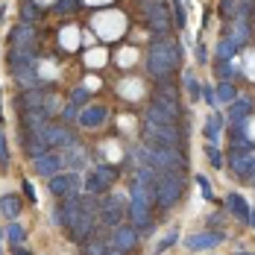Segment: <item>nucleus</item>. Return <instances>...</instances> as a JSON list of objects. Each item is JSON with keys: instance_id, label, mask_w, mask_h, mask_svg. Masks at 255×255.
Masks as SVG:
<instances>
[{"instance_id": "nucleus-1", "label": "nucleus", "mask_w": 255, "mask_h": 255, "mask_svg": "<svg viewBox=\"0 0 255 255\" xmlns=\"http://www.w3.org/2000/svg\"><path fill=\"white\" fill-rule=\"evenodd\" d=\"M59 211H62V214H59V223L68 229L71 241L85 244L88 238H94L97 217H100V203H97L94 194H77V197H68Z\"/></svg>"}, {"instance_id": "nucleus-2", "label": "nucleus", "mask_w": 255, "mask_h": 255, "mask_svg": "<svg viewBox=\"0 0 255 255\" xmlns=\"http://www.w3.org/2000/svg\"><path fill=\"white\" fill-rule=\"evenodd\" d=\"M179 59H182V50L170 35L161 41H153L147 47V74L158 82H170L179 71Z\"/></svg>"}, {"instance_id": "nucleus-3", "label": "nucleus", "mask_w": 255, "mask_h": 255, "mask_svg": "<svg viewBox=\"0 0 255 255\" xmlns=\"http://www.w3.org/2000/svg\"><path fill=\"white\" fill-rule=\"evenodd\" d=\"M153 205H155V182H141L135 179L132 185V200H129V220L138 229H150L153 226Z\"/></svg>"}, {"instance_id": "nucleus-4", "label": "nucleus", "mask_w": 255, "mask_h": 255, "mask_svg": "<svg viewBox=\"0 0 255 255\" xmlns=\"http://www.w3.org/2000/svg\"><path fill=\"white\" fill-rule=\"evenodd\" d=\"M185 132L182 124H153V121H144V141L147 147H164V150H179L182 141H185Z\"/></svg>"}, {"instance_id": "nucleus-5", "label": "nucleus", "mask_w": 255, "mask_h": 255, "mask_svg": "<svg viewBox=\"0 0 255 255\" xmlns=\"http://www.w3.org/2000/svg\"><path fill=\"white\" fill-rule=\"evenodd\" d=\"M141 12H144V21L150 26V32L167 38L170 29H173V18H170V6L164 0H141Z\"/></svg>"}, {"instance_id": "nucleus-6", "label": "nucleus", "mask_w": 255, "mask_h": 255, "mask_svg": "<svg viewBox=\"0 0 255 255\" xmlns=\"http://www.w3.org/2000/svg\"><path fill=\"white\" fill-rule=\"evenodd\" d=\"M182 188H185L182 173H158L155 176V205L173 208L182 200Z\"/></svg>"}, {"instance_id": "nucleus-7", "label": "nucleus", "mask_w": 255, "mask_h": 255, "mask_svg": "<svg viewBox=\"0 0 255 255\" xmlns=\"http://www.w3.org/2000/svg\"><path fill=\"white\" fill-rule=\"evenodd\" d=\"M144 164L155 167L158 173H182L185 170V155L179 150H164V147H147Z\"/></svg>"}, {"instance_id": "nucleus-8", "label": "nucleus", "mask_w": 255, "mask_h": 255, "mask_svg": "<svg viewBox=\"0 0 255 255\" xmlns=\"http://www.w3.org/2000/svg\"><path fill=\"white\" fill-rule=\"evenodd\" d=\"M118 182V167L112 164H97L91 167V173L85 176V194H109V188H115Z\"/></svg>"}, {"instance_id": "nucleus-9", "label": "nucleus", "mask_w": 255, "mask_h": 255, "mask_svg": "<svg viewBox=\"0 0 255 255\" xmlns=\"http://www.w3.org/2000/svg\"><path fill=\"white\" fill-rule=\"evenodd\" d=\"M127 208L129 205L124 203L121 197H115V194H103V200H100V223H103V229H115V226H121Z\"/></svg>"}, {"instance_id": "nucleus-10", "label": "nucleus", "mask_w": 255, "mask_h": 255, "mask_svg": "<svg viewBox=\"0 0 255 255\" xmlns=\"http://www.w3.org/2000/svg\"><path fill=\"white\" fill-rule=\"evenodd\" d=\"M150 103L158 106L161 112H167L170 118H176V121L182 118V109H179V91H176V85H173V82H158Z\"/></svg>"}, {"instance_id": "nucleus-11", "label": "nucleus", "mask_w": 255, "mask_h": 255, "mask_svg": "<svg viewBox=\"0 0 255 255\" xmlns=\"http://www.w3.org/2000/svg\"><path fill=\"white\" fill-rule=\"evenodd\" d=\"M53 103H56V94H44L38 88H26L24 94H18V109L21 112H53Z\"/></svg>"}, {"instance_id": "nucleus-12", "label": "nucleus", "mask_w": 255, "mask_h": 255, "mask_svg": "<svg viewBox=\"0 0 255 255\" xmlns=\"http://www.w3.org/2000/svg\"><path fill=\"white\" fill-rule=\"evenodd\" d=\"M44 138H47V144L56 147V150H71V147H77V135L68 129V124H47Z\"/></svg>"}, {"instance_id": "nucleus-13", "label": "nucleus", "mask_w": 255, "mask_h": 255, "mask_svg": "<svg viewBox=\"0 0 255 255\" xmlns=\"http://www.w3.org/2000/svg\"><path fill=\"white\" fill-rule=\"evenodd\" d=\"M62 164H65V155L53 153V150H47V153H41V155L32 158V170H35V176H44V179L62 173Z\"/></svg>"}, {"instance_id": "nucleus-14", "label": "nucleus", "mask_w": 255, "mask_h": 255, "mask_svg": "<svg viewBox=\"0 0 255 255\" xmlns=\"http://www.w3.org/2000/svg\"><path fill=\"white\" fill-rule=\"evenodd\" d=\"M50 194L59 200H68V197H77L79 194V179L74 173H56L50 176Z\"/></svg>"}, {"instance_id": "nucleus-15", "label": "nucleus", "mask_w": 255, "mask_h": 255, "mask_svg": "<svg viewBox=\"0 0 255 255\" xmlns=\"http://www.w3.org/2000/svg\"><path fill=\"white\" fill-rule=\"evenodd\" d=\"M229 164H232V170H235L241 179H253V173H255L253 150H232L229 153Z\"/></svg>"}, {"instance_id": "nucleus-16", "label": "nucleus", "mask_w": 255, "mask_h": 255, "mask_svg": "<svg viewBox=\"0 0 255 255\" xmlns=\"http://www.w3.org/2000/svg\"><path fill=\"white\" fill-rule=\"evenodd\" d=\"M115 235H112V247L115 250H124V253H129V250H135L138 247V241H141V235H138V226H115Z\"/></svg>"}, {"instance_id": "nucleus-17", "label": "nucleus", "mask_w": 255, "mask_h": 255, "mask_svg": "<svg viewBox=\"0 0 255 255\" xmlns=\"http://www.w3.org/2000/svg\"><path fill=\"white\" fill-rule=\"evenodd\" d=\"M223 244V232H200V235H191L185 238V247L194 250V253H203V250H214Z\"/></svg>"}, {"instance_id": "nucleus-18", "label": "nucleus", "mask_w": 255, "mask_h": 255, "mask_svg": "<svg viewBox=\"0 0 255 255\" xmlns=\"http://www.w3.org/2000/svg\"><path fill=\"white\" fill-rule=\"evenodd\" d=\"M79 127L82 129H100L106 121H109V109L106 106H85L82 112H79Z\"/></svg>"}, {"instance_id": "nucleus-19", "label": "nucleus", "mask_w": 255, "mask_h": 255, "mask_svg": "<svg viewBox=\"0 0 255 255\" xmlns=\"http://www.w3.org/2000/svg\"><path fill=\"white\" fill-rule=\"evenodd\" d=\"M35 56L38 50H29V47H9V71L18 74L24 68H35Z\"/></svg>"}, {"instance_id": "nucleus-20", "label": "nucleus", "mask_w": 255, "mask_h": 255, "mask_svg": "<svg viewBox=\"0 0 255 255\" xmlns=\"http://www.w3.org/2000/svg\"><path fill=\"white\" fill-rule=\"evenodd\" d=\"M12 47H29V50H38V35H35V26L21 21V24L12 29Z\"/></svg>"}, {"instance_id": "nucleus-21", "label": "nucleus", "mask_w": 255, "mask_h": 255, "mask_svg": "<svg viewBox=\"0 0 255 255\" xmlns=\"http://www.w3.org/2000/svg\"><path fill=\"white\" fill-rule=\"evenodd\" d=\"M226 208L232 211V217H238V220L250 223V203H247L241 194H229V197H226Z\"/></svg>"}, {"instance_id": "nucleus-22", "label": "nucleus", "mask_w": 255, "mask_h": 255, "mask_svg": "<svg viewBox=\"0 0 255 255\" xmlns=\"http://www.w3.org/2000/svg\"><path fill=\"white\" fill-rule=\"evenodd\" d=\"M21 211H24V203H21L18 194H3V197H0V214H3V217L15 220Z\"/></svg>"}, {"instance_id": "nucleus-23", "label": "nucleus", "mask_w": 255, "mask_h": 255, "mask_svg": "<svg viewBox=\"0 0 255 255\" xmlns=\"http://www.w3.org/2000/svg\"><path fill=\"white\" fill-rule=\"evenodd\" d=\"M250 109H253V103H250V100H235V103H229V121H232V124H247Z\"/></svg>"}, {"instance_id": "nucleus-24", "label": "nucleus", "mask_w": 255, "mask_h": 255, "mask_svg": "<svg viewBox=\"0 0 255 255\" xmlns=\"http://www.w3.org/2000/svg\"><path fill=\"white\" fill-rule=\"evenodd\" d=\"M232 150H253L247 138V124H232Z\"/></svg>"}, {"instance_id": "nucleus-25", "label": "nucleus", "mask_w": 255, "mask_h": 255, "mask_svg": "<svg viewBox=\"0 0 255 255\" xmlns=\"http://www.w3.org/2000/svg\"><path fill=\"white\" fill-rule=\"evenodd\" d=\"M229 35H232V41L238 44V47H244L247 41H250V24L244 21V18H238L235 24H232V29H229Z\"/></svg>"}, {"instance_id": "nucleus-26", "label": "nucleus", "mask_w": 255, "mask_h": 255, "mask_svg": "<svg viewBox=\"0 0 255 255\" xmlns=\"http://www.w3.org/2000/svg\"><path fill=\"white\" fill-rule=\"evenodd\" d=\"M85 161H88V155L82 147H71V150H65V164H71V170H82L85 167Z\"/></svg>"}, {"instance_id": "nucleus-27", "label": "nucleus", "mask_w": 255, "mask_h": 255, "mask_svg": "<svg viewBox=\"0 0 255 255\" xmlns=\"http://www.w3.org/2000/svg\"><path fill=\"white\" fill-rule=\"evenodd\" d=\"M82 255H109V247H106V238L103 235H94L82 244Z\"/></svg>"}, {"instance_id": "nucleus-28", "label": "nucleus", "mask_w": 255, "mask_h": 255, "mask_svg": "<svg viewBox=\"0 0 255 255\" xmlns=\"http://www.w3.org/2000/svg\"><path fill=\"white\" fill-rule=\"evenodd\" d=\"M220 129H223V115H211L208 121H205V138L211 141V144H217L220 141Z\"/></svg>"}, {"instance_id": "nucleus-29", "label": "nucleus", "mask_w": 255, "mask_h": 255, "mask_svg": "<svg viewBox=\"0 0 255 255\" xmlns=\"http://www.w3.org/2000/svg\"><path fill=\"white\" fill-rule=\"evenodd\" d=\"M214 91H217V103H235L238 100V91H235V85H232L229 79H223Z\"/></svg>"}, {"instance_id": "nucleus-30", "label": "nucleus", "mask_w": 255, "mask_h": 255, "mask_svg": "<svg viewBox=\"0 0 255 255\" xmlns=\"http://www.w3.org/2000/svg\"><path fill=\"white\" fill-rule=\"evenodd\" d=\"M238 50H241V47H238L232 38H223V41L217 44V62H229V59H232Z\"/></svg>"}, {"instance_id": "nucleus-31", "label": "nucleus", "mask_w": 255, "mask_h": 255, "mask_svg": "<svg viewBox=\"0 0 255 255\" xmlns=\"http://www.w3.org/2000/svg\"><path fill=\"white\" fill-rule=\"evenodd\" d=\"M18 85H24V88H32L35 82H38V74H35V68H24V71H18V74H12Z\"/></svg>"}, {"instance_id": "nucleus-32", "label": "nucleus", "mask_w": 255, "mask_h": 255, "mask_svg": "<svg viewBox=\"0 0 255 255\" xmlns=\"http://www.w3.org/2000/svg\"><path fill=\"white\" fill-rule=\"evenodd\" d=\"M6 238H9V244H12V247H21V244H24V238H26V232H24L21 223H15V220H12V226L6 229Z\"/></svg>"}, {"instance_id": "nucleus-33", "label": "nucleus", "mask_w": 255, "mask_h": 255, "mask_svg": "<svg viewBox=\"0 0 255 255\" xmlns=\"http://www.w3.org/2000/svg\"><path fill=\"white\" fill-rule=\"evenodd\" d=\"M173 24H176L179 29H185V24H188V12H185L182 0H173Z\"/></svg>"}, {"instance_id": "nucleus-34", "label": "nucleus", "mask_w": 255, "mask_h": 255, "mask_svg": "<svg viewBox=\"0 0 255 255\" xmlns=\"http://www.w3.org/2000/svg\"><path fill=\"white\" fill-rule=\"evenodd\" d=\"M21 15H24V21H26V24H35L41 12L35 9V3H32V0H24V9H21Z\"/></svg>"}, {"instance_id": "nucleus-35", "label": "nucleus", "mask_w": 255, "mask_h": 255, "mask_svg": "<svg viewBox=\"0 0 255 255\" xmlns=\"http://www.w3.org/2000/svg\"><path fill=\"white\" fill-rule=\"evenodd\" d=\"M220 15L229 21V18H235L238 15V0H220Z\"/></svg>"}, {"instance_id": "nucleus-36", "label": "nucleus", "mask_w": 255, "mask_h": 255, "mask_svg": "<svg viewBox=\"0 0 255 255\" xmlns=\"http://www.w3.org/2000/svg\"><path fill=\"white\" fill-rule=\"evenodd\" d=\"M88 97H91V94H88V91H85L82 85L71 91V103H74V106H85V103H88Z\"/></svg>"}, {"instance_id": "nucleus-37", "label": "nucleus", "mask_w": 255, "mask_h": 255, "mask_svg": "<svg viewBox=\"0 0 255 255\" xmlns=\"http://www.w3.org/2000/svg\"><path fill=\"white\" fill-rule=\"evenodd\" d=\"M77 118H79L77 106H74V103H68V106H65V109H62V124H74V121H77Z\"/></svg>"}, {"instance_id": "nucleus-38", "label": "nucleus", "mask_w": 255, "mask_h": 255, "mask_svg": "<svg viewBox=\"0 0 255 255\" xmlns=\"http://www.w3.org/2000/svg\"><path fill=\"white\" fill-rule=\"evenodd\" d=\"M53 9H56V12H62V15H65V12H77V9H79V0H59Z\"/></svg>"}, {"instance_id": "nucleus-39", "label": "nucleus", "mask_w": 255, "mask_h": 255, "mask_svg": "<svg viewBox=\"0 0 255 255\" xmlns=\"http://www.w3.org/2000/svg\"><path fill=\"white\" fill-rule=\"evenodd\" d=\"M205 155H208V161L214 164V167H223V155H220V150L211 144V147H205Z\"/></svg>"}, {"instance_id": "nucleus-40", "label": "nucleus", "mask_w": 255, "mask_h": 255, "mask_svg": "<svg viewBox=\"0 0 255 255\" xmlns=\"http://www.w3.org/2000/svg\"><path fill=\"white\" fill-rule=\"evenodd\" d=\"M185 85H188L191 97H200V94H203V88H200V82L194 79V74H185Z\"/></svg>"}, {"instance_id": "nucleus-41", "label": "nucleus", "mask_w": 255, "mask_h": 255, "mask_svg": "<svg viewBox=\"0 0 255 255\" xmlns=\"http://www.w3.org/2000/svg\"><path fill=\"white\" fill-rule=\"evenodd\" d=\"M197 185H200V191H203V197L205 200H214V191H211V182L205 176H197Z\"/></svg>"}, {"instance_id": "nucleus-42", "label": "nucleus", "mask_w": 255, "mask_h": 255, "mask_svg": "<svg viewBox=\"0 0 255 255\" xmlns=\"http://www.w3.org/2000/svg\"><path fill=\"white\" fill-rule=\"evenodd\" d=\"M0 164H9V147H6V135L0 129Z\"/></svg>"}, {"instance_id": "nucleus-43", "label": "nucleus", "mask_w": 255, "mask_h": 255, "mask_svg": "<svg viewBox=\"0 0 255 255\" xmlns=\"http://www.w3.org/2000/svg\"><path fill=\"white\" fill-rule=\"evenodd\" d=\"M176 235H179V232H170V235H167V238H164V241H161V244H158V255L164 253V250H167V247H173V244H176Z\"/></svg>"}, {"instance_id": "nucleus-44", "label": "nucleus", "mask_w": 255, "mask_h": 255, "mask_svg": "<svg viewBox=\"0 0 255 255\" xmlns=\"http://www.w3.org/2000/svg\"><path fill=\"white\" fill-rule=\"evenodd\" d=\"M203 100L208 103V106H217V91H214V88H208V85H205V88H203Z\"/></svg>"}, {"instance_id": "nucleus-45", "label": "nucleus", "mask_w": 255, "mask_h": 255, "mask_svg": "<svg viewBox=\"0 0 255 255\" xmlns=\"http://www.w3.org/2000/svg\"><path fill=\"white\" fill-rule=\"evenodd\" d=\"M217 77H220V79H229V77H235V71L229 68V62H220V71H217Z\"/></svg>"}, {"instance_id": "nucleus-46", "label": "nucleus", "mask_w": 255, "mask_h": 255, "mask_svg": "<svg viewBox=\"0 0 255 255\" xmlns=\"http://www.w3.org/2000/svg\"><path fill=\"white\" fill-rule=\"evenodd\" d=\"M24 188H26V200H32V203H35V191H32V185L24 182Z\"/></svg>"}, {"instance_id": "nucleus-47", "label": "nucleus", "mask_w": 255, "mask_h": 255, "mask_svg": "<svg viewBox=\"0 0 255 255\" xmlns=\"http://www.w3.org/2000/svg\"><path fill=\"white\" fill-rule=\"evenodd\" d=\"M12 253H15V255H32L29 250H24V247H12Z\"/></svg>"}, {"instance_id": "nucleus-48", "label": "nucleus", "mask_w": 255, "mask_h": 255, "mask_svg": "<svg viewBox=\"0 0 255 255\" xmlns=\"http://www.w3.org/2000/svg\"><path fill=\"white\" fill-rule=\"evenodd\" d=\"M250 226L255 229V211H253V208H250Z\"/></svg>"}, {"instance_id": "nucleus-49", "label": "nucleus", "mask_w": 255, "mask_h": 255, "mask_svg": "<svg viewBox=\"0 0 255 255\" xmlns=\"http://www.w3.org/2000/svg\"><path fill=\"white\" fill-rule=\"evenodd\" d=\"M241 255H253V253H241Z\"/></svg>"}, {"instance_id": "nucleus-50", "label": "nucleus", "mask_w": 255, "mask_h": 255, "mask_svg": "<svg viewBox=\"0 0 255 255\" xmlns=\"http://www.w3.org/2000/svg\"><path fill=\"white\" fill-rule=\"evenodd\" d=\"M0 118H3V112H0Z\"/></svg>"}, {"instance_id": "nucleus-51", "label": "nucleus", "mask_w": 255, "mask_h": 255, "mask_svg": "<svg viewBox=\"0 0 255 255\" xmlns=\"http://www.w3.org/2000/svg\"><path fill=\"white\" fill-rule=\"evenodd\" d=\"M0 241H3V235H0Z\"/></svg>"}]
</instances>
